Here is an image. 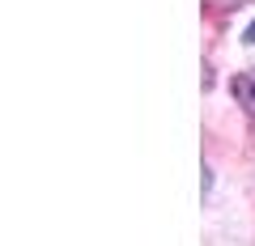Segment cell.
<instances>
[{"instance_id":"cell-1","label":"cell","mask_w":255,"mask_h":246,"mask_svg":"<svg viewBox=\"0 0 255 246\" xmlns=\"http://www.w3.org/2000/svg\"><path fill=\"white\" fill-rule=\"evenodd\" d=\"M230 89H234V98L243 102V110H247V115H255V68H251V73H238Z\"/></svg>"},{"instance_id":"cell-2","label":"cell","mask_w":255,"mask_h":246,"mask_svg":"<svg viewBox=\"0 0 255 246\" xmlns=\"http://www.w3.org/2000/svg\"><path fill=\"white\" fill-rule=\"evenodd\" d=\"M247 43H255V21H251V26H247Z\"/></svg>"}]
</instances>
